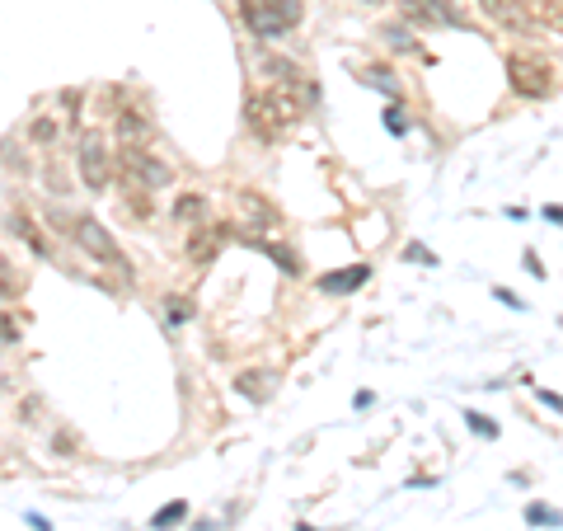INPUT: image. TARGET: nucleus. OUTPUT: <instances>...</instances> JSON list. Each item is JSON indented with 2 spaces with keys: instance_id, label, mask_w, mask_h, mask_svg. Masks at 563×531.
Returning a JSON list of instances; mask_svg holds the SVG:
<instances>
[{
  "instance_id": "f257e3e1",
  "label": "nucleus",
  "mask_w": 563,
  "mask_h": 531,
  "mask_svg": "<svg viewBox=\"0 0 563 531\" xmlns=\"http://www.w3.org/2000/svg\"><path fill=\"white\" fill-rule=\"evenodd\" d=\"M301 118V104L291 99V94H249L244 99V123L259 141H282L287 137V127Z\"/></svg>"
},
{
  "instance_id": "f03ea898",
  "label": "nucleus",
  "mask_w": 563,
  "mask_h": 531,
  "mask_svg": "<svg viewBox=\"0 0 563 531\" xmlns=\"http://www.w3.org/2000/svg\"><path fill=\"white\" fill-rule=\"evenodd\" d=\"M71 235H76V245L85 254H90L94 264H108V268H122V273H127V259H122V250H118V240H113V235L104 231V226H99V221L94 217H76L71 221Z\"/></svg>"
},
{
  "instance_id": "7ed1b4c3",
  "label": "nucleus",
  "mask_w": 563,
  "mask_h": 531,
  "mask_svg": "<svg viewBox=\"0 0 563 531\" xmlns=\"http://www.w3.org/2000/svg\"><path fill=\"white\" fill-rule=\"evenodd\" d=\"M122 174H127L132 188H146V193H160V188L174 184V174H169L165 160L146 156L141 146H127V151H122Z\"/></svg>"
},
{
  "instance_id": "20e7f679",
  "label": "nucleus",
  "mask_w": 563,
  "mask_h": 531,
  "mask_svg": "<svg viewBox=\"0 0 563 531\" xmlns=\"http://www.w3.org/2000/svg\"><path fill=\"white\" fill-rule=\"evenodd\" d=\"M507 80L526 99H549L554 94V66L535 62V57H507Z\"/></svg>"
},
{
  "instance_id": "39448f33",
  "label": "nucleus",
  "mask_w": 563,
  "mask_h": 531,
  "mask_svg": "<svg viewBox=\"0 0 563 531\" xmlns=\"http://www.w3.org/2000/svg\"><path fill=\"white\" fill-rule=\"evenodd\" d=\"M399 10L409 24H423V29H460L465 19L451 10V0H399Z\"/></svg>"
},
{
  "instance_id": "423d86ee",
  "label": "nucleus",
  "mask_w": 563,
  "mask_h": 531,
  "mask_svg": "<svg viewBox=\"0 0 563 531\" xmlns=\"http://www.w3.org/2000/svg\"><path fill=\"white\" fill-rule=\"evenodd\" d=\"M80 179H85V188H94V193H104L108 179H113V160H108L99 137L80 141Z\"/></svg>"
},
{
  "instance_id": "0eeeda50",
  "label": "nucleus",
  "mask_w": 563,
  "mask_h": 531,
  "mask_svg": "<svg viewBox=\"0 0 563 531\" xmlns=\"http://www.w3.org/2000/svg\"><path fill=\"white\" fill-rule=\"evenodd\" d=\"M235 203H240V212H244V221H249V226H263V231H273V226H282V217H277V207L268 203V198H259L254 188H240V198H235Z\"/></svg>"
},
{
  "instance_id": "6e6552de",
  "label": "nucleus",
  "mask_w": 563,
  "mask_h": 531,
  "mask_svg": "<svg viewBox=\"0 0 563 531\" xmlns=\"http://www.w3.org/2000/svg\"><path fill=\"white\" fill-rule=\"evenodd\" d=\"M240 15H244V24L259 33V38H282V24L273 19V10H268V0H240Z\"/></svg>"
},
{
  "instance_id": "1a4fd4ad",
  "label": "nucleus",
  "mask_w": 563,
  "mask_h": 531,
  "mask_svg": "<svg viewBox=\"0 0 563 531\" xmlns=\"http://www.w3.org/2000/svg\"><path fill=\"white\" fill-rule=\"evenodd\" d=\"M479 10H484L488 19H498V24H507V29H517V33H535V29H531V19L521 15V5H517V0H479Z\"/></svg>"
},
{
  "instance_id": "9d476101",
  "label": "nucleus",
  "mask_w": 563,
  "mask_h": 531,
  "mask_svg": "<svg viewBox=\"0 0 563 531\" xmlns=\"http://www.w3.org/2000/svg\"><path fill=\"white\" fill-rule=\"evenodd\" d=\"M521 15L531 19V29H540L545 24L549 33H559V0H517Z\"/></svg>"
},
{
  "instance_id": "9b49d317",
  "label": "nucleus",
  "mask_w": 563,
  "mask_h": 531,
  "mask_svg": "<svg viewBox=\"0 0 563 531\" xmlns=\"http://www.w3.org/2000/svg\"><path fill=\"white\" fill-rule=\"evenodd\" d=\"M118 137H122V146H141V141L151 137V123H146L137 109H122L118 113Z\"/></svg>"
},
{
  "instance_id": "f8f14e48",
  "label": "nucleus",
  "mask_w": 563,
  "mask_h": 531,
  "mask_svg": "<svg viewBox=\"0 0 563 531\" xmlns=\"http://www.w3.org/2000/svg\"><path fill=\"white\" fill-rule=\"evenodd\" d=\"M366 278H371V268L352 264V268H343V273H324L320 287H324V292H352V287H362Z\"/></svg>"
},
{
  "instance_id": "ddd939ff",
  "label": "nucleus",
  "mask_w": 563,
  "mask_h": 531,
  "mask_svg": "<svg viewBox=\"0 0 563 531\" xmlns=\"http://www.w3.org/2000/svg\"><path fill=\"white\" fill-rule=\"evenodd\" d=\"M174 221H183V226H207V198H198V193L174 198Z\"/></svg>"
},
{
  "instance_id": "4468645a",
  "label": "nucleus",
  "mask_w": 563,
  "mask_h": 531,
  "mask_svg": "<svg viewBox=\"0 0 563 531\" xmlns=\"http://www.w3.org/2000/svg\"><path fill=\"white\" fill-rule=\"evenodd\" d=\"M221 240H226V231H221V226H216L212 231V240H207V231H198L193 235V245H188V254H193V264L198 268H207L216 259V250H221Z\"/></svg>"
},
{
  "instance_id": "2eb2a0df",
  "label": "nucleus",
  "mask_w": 563,
  "mask_h": 531,
  "mask_svg": "<svg viewBox=\"0 0 563 531\" xmlns=\"http://www.w3.org/2000/svg\"><path fill=\"white\" fill-rule=\"evenodd\" d=\"M235 386H240V395H249V400H268V395H273V372H244Z\"/></svg>"
},
{
  "instance_id": "dca6fc26",
  "label": "nucleus",
  "mask_w": 563,
  "mask_h": 531,
  "mask_svg": "<svg viewBox=\"0 0 563 531\" xmlns=\"http://www.w3.org/2000/svg\"><path fill=\"white\" fill-rule=\"evenodd\" d=\"M10 231H15L19 240H29V250H33V254H47V240L38 235V226L29 221V212H15V217H10Z\"/></svg>"
},
{
  "instance_id": "f3484780",
  "label": "nucleus",
  "mask_w": 563,
  "mask_h": 531,
  "mask_svg": "<svg viewBox=\"0 0 563 531\" xmlns=\"http://www.w3.org/2000/svg\"><path fill=\"white\" fill-rule=\"evenodd\" d=\"M183 517H188V503L179 499V503H169V508H160V513L151 517V527H155V531H169V527H179Z\"/></svg>"
},
{
  "instance_id": "a211bd4d",
  "label": "nucleus",
  "mask_w": 563,
  "mask_h": 531,
  "mask_svg": "<svg viewBox=\"0 0 563 531\" xmlns=\"http://www.w3.org/2000/svg\"><path fill=\"white\" fill-rule=\"evenodd\" d=\"M362 85H371V90H385V94H395V99H399V80L390 76L385 66H371V71L362 76Z\"/></svg>"
},
{
  "instance_id": "6ab92c4d",
  "label": "nucleus",
  "mask_w": 563,
  "mask_h": 531,
  "mask_svg": "<svg viewBox=\"0 0 563 531\" xmlns=\"http://www.w3.org/2000/svg\"><path fill=\"white\" fill-rule=\"evenodd\" d=\"M19 297V273H15V264H5V259H0V306H5V301H15Z\"/></svg>"
},
{
  "instance_id": "aec40b11",
  "label": "nucleus",
  "mask_w": 563,
  "mask_h": 531,
  "mask_svg": "<svg viewBox=\"0 0 563 531\" xmlns=\"http://www.w3.org/2000/svg\"><path fill=\"white\" fill-rule=\"evenodd\" d=\"M57 118H33V127H29V137L38 141V146H52V141H57Z\"/></svg>"
},
{
  "instance_id": "412c9836",
  "label": "nucleus",
  "mask_w": 563,
  "mask_h": 531,
  "mask_svg": "<svg viewBox=\"0 0 563 531\" xmlns=\"http://www.w3.org/2000/svg\"><path fill=\"white\" fill-rule=\"evenodd\" d=\"M526 522H531V527H559V513L545 508V503H531V508H526Z\"/></svg>"
},
{
  "instance_id": "4be33fe9",
  "label": "nucleus",
  "mask_w": 563,
  "mask_h": 531,
  "mask_svg": "<svg viewBox=\"0 0 563 531\" xmlns=\"http://www.w3.org/2000/svg\"><path fill=\"white\" fill-rule=\"evenodd\" d=\"M385 43L395 47V52H418V43H413V33H409V29H395V24L385 29Z\"/></svg>"
},
{
  "instance_id": "5701e85b",
  "label": "nucleus",
  "mask_w": 563,
  "mask_h": 531,
  "mask_svg": "<svg viewBox=\"0 0 563 531\" xmlns=\"http://www.w3.org/2000/svg\"><path fill=\"white\" fill-rule=\"evenodd\" d=\"M174 306H165V315L174 320V325H183V320H193V306H188V297H169Z\"/></svg>"
},
{
  "instance_id": "b1692460",
  "label": "nucleus",
  "mask_w": 563,
  "mask_h": 531,
  "mask_svg": "<svg viewBox=\"0 0 563 531\" xmlns=\"http://www.w3.org/2000/svg\"><path fill=\"white\" fill-rule=\"evenodd\" d=\"M470 428L479 433V438H498V423H488L484 414H470Z\"/></svg>"
},
{
  "instance_id": "393cba45",
  "label": "nucleus",
  "mask_w": 563,
  "mask_h": 531,
  "mask_svg": "<svg viewBox=\"0 0 563 531\" xmlns=\"http://www.w3.org/2000/svg\"><path fill=\"white\" fill-rule=\"evenodd\" d=\"M0 344H19V325L10 315H0Z\"/></svg>"
},
{
  "instance_id": "a878e982",
  "label": "nucleus",
  "mask_w": 563,
  "mask_h": 531,
  "mask_svg": "<svg viewBox=\"0 0 563 531\" xmlns=\"http://www.w3.org/2000/svg\"><path fill=\"white\" fill-rule=\"evenodd\" d=\"M404 259H413V264H437V254H427L423 245H409V250H404Z\"/></svg>"
},
{
  "instance_id": "bb28decb",
  "label": "nucleus",
  "mask_w": 563,
  "mask_h": 531,
  "mask_svg": "<svg viewBox=\"0 0 563 531\" xmlns=\"http://www.w3.org/2000/svg\"><path fill=\"white\" fill-rule=\"evenodd\" d=\"M47 184H52V193H71V188H66V174H61L57 165H52V170H47Z\"/></svg>"
},
{
  "instance_id": "cd10ccee",
  "label": "nucleus",
  "mask_w": 563,
  "mask_h": 531,
  "mask_svg": "<svg viewBox=\"0 0 563 531\" xmlns=\"http://www.w3.org/2000/svg\"><path fill=\"white\" fill-rule=\"evenodd\" d=\"M52 447H61V456H76V438H71V433H57Z\"/></svg>"
},
{
  "instance_id": "c85d7f7f",
  "label": "nucleus",
  "mask_w": 563,
  "mask_h": 531,
  "mask_svg": "<svg viewBox=\"0 0 563 531\" xmlns=\"http://www.w3.org/2000/svg\"><path fill=\"white\" fill-rule=\"evenodd\" d=\"M371 5H381V0H371Z\"/></svg>"
}]
</instances>
